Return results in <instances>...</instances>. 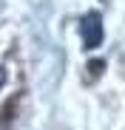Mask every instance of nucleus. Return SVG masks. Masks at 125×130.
<instances>
[{
  "label": "nucleus",
  "mask_w": 125,
  "mask_h": 130,
  "mask_svg": "<svg viewBox=\"0 0 125 130\" xmlns=\"http://www.w3.org/2000/svg\"><path fill=\"white\" fill-rule=\"evenodd\" d=\"M3 82H6V71L0 68V88H3Z\"/></svg>",
  "instance_id": "3"
},
{
  "label": "nucleus",
  "mask_w": 125,
  "mask_h": 130,
  "mask_svg": "<svg viewBox=\"0 0 125 130\" xmlns=\"http://www.w3.org/2000/svg\"><path fill=\"white\" fill-rule=\"evenodd\" d=\"M88 71H91V76H97L99 71H105V62H102V59H94V62H88Z\"/></svg>",
  "instance_id": "2"
},
{
  "label": "nucleus",
  "mask_w": 125,
  "mask_h": 130,
  "mask_svg": "<svg viewBox=\"0 0 125 130\" xmlns=\"http://www.w3.org/2000/svg\"><path fill=\"white\" fill-rule=\"evenodd\" d=\"M80 34H82V45L88 51L97 48L102 42V14L99 11H85L80 20Z\"/></svg>",
  "instance_id": "1"
}]
</instances>
